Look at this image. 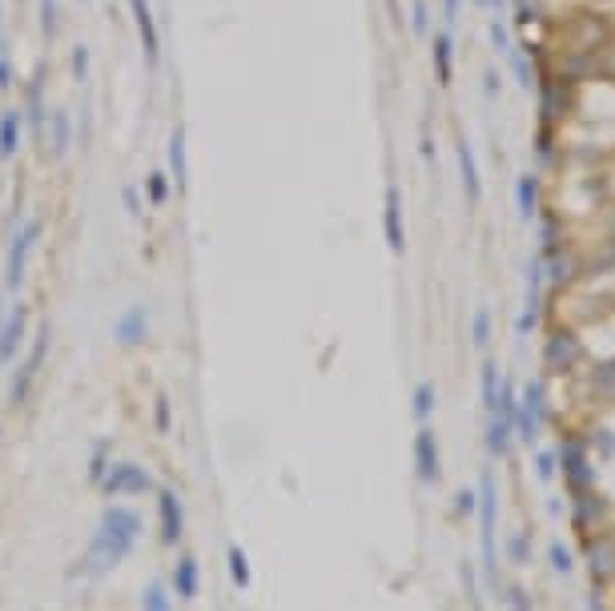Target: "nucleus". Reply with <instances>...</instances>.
Wrapping results in <instances>:
<instances>
[{
    "instance_id": "12",
    "label": "nucleus",
    "mask_w": 615,
    "mask_h": 611,
    "mask_svg": "<svg viewBox=\"0 0 615 611\" xmlns=\"http://www.w3.org/2000/svg\"><path fill=\"white\" fill-rule=\"evenodd\" d=\"M415 475H418V483H426V487H434L443 479V455H439V434H434L431 427H418L415 431Z\"/></svg>"
},
{
    "instance_id": "7",
    "label": "nucleus",
    "mask_w": 615,
    "mask_h": 611,
    "mask_svg": "<svg viewBox=\"0 0 615 611\" xmlns=\"http://www.w3.org/2000/svg\"><path fill=\"white\" fill-rule=\"evenodd\" d=\"M101 490L109 499H125V495H149V490H157V483L142 462H113L105 470V479H101Z\"/></svg>"
},
{
    "instance_id": "6",
    "label": "nucleus",
    "mask_w": 615,
    "mask_h": 611,
    "mask_svg": "<svg viewBox=\"0 0 615 611\" xmlns=\"http://www.w3.org/2000/svg\"><path fill=\"white\" fill-rule=\"evenodd\" d=\"M49 338H53V330H49V322H44V326L33 335L29 354H24V363L16 366V378H13V386H8V398H13V406H24V402H29V394H33L36 378H41L44 354H49Z\"/></svg>"
},
{
    "instance_id": "5",
    "label": "nucleus",
    "mask_w": 615,
    "mask_h": 611,
    "mask_svg": "<svg viewBox=\"0 0 615 611\" xmlns=\"http://www.w3.org/2000/svg\"><path fill=\"white\" fill-rule=\"evenodd\" d=\"M559 462H563V479L575 495V507H580V519H587V507H591V462H587V451L580 439H563L559 442Z\"/></svg>"
},
{
    "instance_id": "16",
    "label": "nucleus",
    "mask_w": 615,
    "mask_h": 611,
    "mask_svg": "<svg viewBox=\"0 0 615 611\" xmlns=\"http://www.w3.org/2000/svg\"><path fill=\"white\" fill-rule=\"evenodd\" d=\"M170 587H173V596L181 599V604H193V599H198V591H201V567H198V555H190V551L177 555L173 576H170Z\"/></svg>"
},
{
    "instance_id": "40",
    "label": "nucleus",
    "mask_w": 615,
    "mask_h": 611,
    "mask_svg": "<svg viewBox=\"0 0 615 611\" xmlns=\"http://www.w3.org/2000/svg\"><path fill=\"white\" fill-rule=\"evenodd\" d=\"M153 427H157V434H165V431H170V398H165V394H157V411H153Z\"/></svg>"
},
{
    "instance_id": "32",
    "label": "nucleus",
    "mask_w": 615,
    "mask_h": 611,
    "mask_svg": "<svg viewBox=\"0 0 615 611\" xmlns=\"http://www.w3.org/2000/svg\"><path fill=\"white\" fill-rule=\"evenodd\" d=\"M471 342H474V350H487V342H491V310L487 306H479V310L471 314Z\"/></svg>"
},
{
    "instance_id": "34",
    "label": "nucleus",
    "mask_w": 615,
    "mask_h": 611,
    "mask_svg": "<svg viewBox=\"0 0 615 611\" xmlns=\"http://www.w3.org/2000/svg\"><path fill=\"white\" fill-rule=\"evenodd\" d=\"M410 33L415 36L431 33V8H426V0H410Z\"/></svg>"
},
{
    "instance_id": "38",
    "label": "nucleus",
    "mask_w": 615,
    "mask_h": 611,
    "mask_svg": "<svg viewBox=\"0 0 615 611\" xmlns=\"http://www.w3.org/2000/svg\"><path fill=\"white\" fill-rule=\"evenodd\" d=\"M587 274H615V242H608L603 257H595V262L587 266Z\"/></svg>"
},
{
    "instance_id": "22",
    "label": "nucleus",
    "mask_w": 615,
    "mask_h": 611,
    "mask_svg": "<svg viewBox=\"0 0 615 611\" xmlns=\"http://www.w3.org/2000/svg\"><path fill=\"white\" fill-rule=\"evenodd\" d=\"M21 141H24L21 105L0 109V157H16V153H21Z\"/></svg>"
},
{
    "instance_id": "41",
    "label": "nucleus",
    "mask_w": 615,
    "mask_h": 611,
    "mask_svg": "<svg viewBox=\"0 0 615 611\" xmlns=\"http://www.w3.org/2000/svg\"><path fill=\"white\" fill-rule=\"evenodd\" d=\"M507 551H511V563H515V567H523V563H527V535H511Z\"/></svg>"
},
{
    "instance_id": "44",
    "label": "nucleus",
    "mask_w": 615,
    "mask_h": 611,
    "mask_svg": "<svg viewBox=\"0 0 615 611\" xmlns=\"http://www.w3.org/2000/svg\"><path fill=\"white\" fill-rule=\"evenodd\" d=\"M535 467H539V479H543V483H552L555 479V455L552 451H543V455L535 459Z\"/></svg>"
},
{
    "instance_id": "26",
    "label": "nucleus",
    "mask_w": 615,
    "mask_h": 611,
    "mask_svg": "<svg viewBox=\"0 0 615 611\" xmlns=\"http://www.w3.org/2000/svg\"><path fill=\"white\" fill-rule=\"evenodd\" d=\"M226 563H229V579H234V587H238V591H246L249 583H254V571H249V555L234 543V548L226 551Z\"/></svg>"
},
{
    "instance_id": "45",
    "label": "nucleus",
    "mask_w": 615,
    "mask_h": 611,
    "mask_svg": "<svg viewBox=\"0 0 615 611\" xmlns=\"http://www.w3.org/2000/svg\"><path fill=\"white\" fill-rule=\"evenodd\" d=\"M13 81H16V73H13V61H8V53L0 49V92H5V89H13Z\"/></svg>"
},
{
    "instance_id": "14",
    "label": "nucleus",
    "mask_w": 615,
    "mask_h": 611,
    "mask_svg": "<svg viewBox=\"0 0 615 611\" xmlns=\"http://www.w3.org/2000/svg\"><path fill=\"white\" fill-rule=\"evenodd\" d=\"M29 322H33V306L29 302H16L13 314L5 318V326H0V366L13 363L16 350L24 346V338H29Z\"/></svg>"
},
{
    "instance_id": "13",
    "label": "nucleus",
    "mask_w": 615,
    "mask_h": 611,
    "mask_svg": "<svg viewBox=\"0 0 615 611\" xmlns=\"http://www.w3.org/2000/svg\"><path fill=\"white\" fill-rule=\"evenodd\" d=\"M382 238L390 254H406V221H403V193L398 185L382 189Z\"/></svg>"
},
{
    "instance_id": "19",
    "label": "nucleus",
    "mask_w": 615,
    "mask_h": 611,
    "mask_svg": "<svg viewBox=\"0 0 615 611\" xmlns=\"http://www.w3.org/2000/svg\"><path fill=\"white\" fill-rule=\"evenodd\" d=\"M44 129H49V157H53V161H64V157H69V145H73V117H69V109H53L49 121H44Z\"/></svg>"
},
{
    "instance_id": "50",
    "label": "nucleus",
    "mask_w": 615,
    "mask_h": 611,
    "mask_svg": "<svg viewBox=\"0 0 615 611\" xmlns=\"http://www.w3.org/2000/svg\"><path fill=\"white\" fill-rule=\"evenodd\" d=\"M0 29H5V0H0Z\"/></svg>"
},
{
    "instance_id": "18",
    "label": "nucleus",
    "mask_w": 615,
    "mask_h": 611,
    "mask_svg": "<svg viewBox=\"0 0 615 611\" xmlns=\"http://www.w3.org/2000/svg\"><path fill=\"white\" fill-rule=\"evenodd\" d=\"M454 153H459V178H463V193H467V206L474 209L483 201V178H479V161H474V150L471 141L463 137L459 145H454Z\"/></svg>"
},
{
    "instance_id": "23",
    "label": "nucleus",
    "mask_w": 615,
    "mask_h": 611,
    "mask_svg": "<svg viewBox=\"0 0 615 611\" xmlns=\"http://www.w3.org/2000/svg\"><path fill=\"white\" fill-rule=\"evenodd\" d=\"M587 563H591V583L603 587L615 576V543L611 539H595L591 551H587Z\"/></svg>"
},
{
    "instance_id": "3",
    "label": "nucleus",
    "mask_w": 615,
    "mask_h": 611,
    "mask_svg": "<svg viewBox=\"0 0 615 611\" xmlns=\"http://www.w3.org/2000/svg\"><path fill=\"white\" fill-rule=\"evenodd\" d=\"M44 234V221L41 218H24L21 226H13V238H8V254H5V286L8 290H21L24 277H29V262H33V249Z\"/></svg>"
},
{
    "instance_id": "48",
    "label": "nucleus",
    "mask_w": 615,
    "mask_h": 611,
    "mask_svg": "<svg viewBox=\"0 0 615 611\" xmlns=\"http://www.w3.org/2000/svg\"><path fill=\"white\" fill-rule=\"evenodd\" d=\"M483 81H487V85H483V89H487V97H495V92H499V73L487 69V77H483Z\"/></svg>"
},
{
    "instance_id": "51",
    "label": "nucleus",
    "mask_w": 615,
    "mask_h": 611,
    "mask_svg": "<svg viewBox=\"0 0 615 611\" xmlns=\"http://www.w3.org/2000/svg\"><path fill=\"white\" fill-rule=\"evenodd\" d=\"M611 229H615V221H611Z\"/></svg>"
},
{
    "instance_id": "15",
    "label": "nucleus",
    "mask_w": 615,
    "mask_h": 611,
    "mask_svg": "<svg viewBox=\"0 0 615 611\" xmlns=\"http://www.w3.org/2000/svg\"><path fill=\"white\" fill-rule=\"evenodd\" d=\"M49 109H44V69H36L24 85V101H21V117H24V129L36 137H44V121H49Z\"/></svg>"
},
{
    "instance_id": "17",
    "label": "nucleus",
    "mask_w": 615,
    "mask_h": 611,
    "mask_svg": "<svg viewBox=\"0 0 615 611\" xmlns=\"http://www.w3.org/2000/svg\"><path fill=\"white\" fill-rule=\"evenodd\" d=\"M113 338H117L125 350H137V346H142V342L149 338V310H145V306H129V310L117 314Z\"/></svg>"
},
{
    "instance_id": "1",
    "label": "nucleus",
    "mask_w": 615,
    "mask_h": 611,
    "mask_svg": "<svg viewBox=\"0 0 615 611\" xmlns=\"http://www.w3.org/2000/svg\"><path fill=\"white\" fill-rule=\"evenodd\" d=\"M142 531H145V523H142V515H137L133 507H121V503L105 507V515H101V523H97V531H93L85 555L77 559L81 571H85V576H105V571L121 567V563L133 555Z\"/></svg>"
},
{
    "instance_id": "4",
    "label": "nucleus",
    "mask_w": 615,
    "mask_h": 611,
    "mask_svg": "<svg viewBox=\"0 0 615 611\" xmlns=\"http://www.w3.org/2000/svg\"><path fill=\"white\" fill-rule=\"evenodd\" d=\"M474 511H479V543H483V571L487 579H495V563H499V548H495V519H499V490H495V475L483 467L479 475V490H474Z\"/></svg>"
},
{
    "instance_id": "20",
    "label": "nucleus",
    "mask_w": 615,
    "mask_h": 611,
    "mask_svg": "<svg viewBox=\"0 0 615 611\" xmlns=\"http://www.w3.org/2000/svg\"><path fill=\"white\" fill-rule=\"evenodd\" d=\"M165 161H170V181L177 185V193L190 185V150H185V129L177 125L170 133V150H165Z\"/></svg>"
},
{
    "instance_id": "2",
    "label": "nucleus",
    "mask_w": 615,
    "mask_h": 611,
    "mask_svg": "<svg viewBox=\"0 0 615 611\" xmlns=\"http://www.w3.org/2000/svg\"><path fill=\"white\" fill-rule=\"evenodd\" d=\"M563 36L571 41L567 57H600L603 49H611L615 24L603 13H575V21L563 24Z\"/></svg>"
},
{
    "instance_id": "35",
    "label": "nucleus",
    "mask_w": 615,
    "mask_h": 611,
    "mask_svg": "<svg viewBox=\"0 0 615 611\" xmlns=\"http://www.w3.org/2000/svg\"><path fill=\"white\" fill-rule=\"evenodd\" d=\"M459 579H463V587H467V599L474 604V611H483V596H479V579H474V563L471 559H463L459 563Z\"/></svg>"
},
{
    "instance_id": "36",
    "label": "nucleus",
    "mask_w": 615,
    "mask_h": 611,
    "mask_svg": "<svg viewBox=\"0 0 615 611\" xmlns=\"http://www.w3.org/2000/svg\"><path fill=\"white\" fill-rule=\"evenodd\" d=\"M113 467V462H109V442H101L97 451H93V462H89V479L93 483L101 487V479H105V470Z\"/></svg>"
},
{
    "instance_id": "37",
    "label": "nucleus",
    "mask_w": 615,
    "mask_h": 611,
    "mask_svg": "<svg viewBox=\"0 0 615 611\" xmlns=\"http://www.w3.org/2000/svg\"><path fill=\"white\" fill-rule=\"evenodd\" d=\"M547 559H552V567L559 571V576H567V571L575 567V563H571V551H567L563 543H552V548H547Z\"/></svg>"
},
{
    "instance_id": "27",
    "label": "nucleus",
    "mask_w": 615,
    "mask_h": 611,
    "mask_svg": "<svg viewBox=\"0 0 615 611\" xmlns=\"http://www.w3.org/2000/svg\"><path fill=\"white\" fill-rule=\"evenodd\" d=\"M479 394H483V411H495V398H499V363H483L479 370Z\"/></svg>"
},
{
    "instance_id": "31",
    "label": "nucleus",
    "mask_w": 615,
    "mask_h": 611,
    "mask_svg": "<svg viewBox=\"0 0 615 611\" xmlns=\"http://www.w3.org/2000/svg\"><path fill=\"white\" fill-rule=\"evenodd\" d=\"M507 64H511V73H515V81L523 89H531V81H535V69H531V61H527V53L519 49V44H511L507 49Z\"/></svg>"
},
{
    "instance_id": "25",
    "label": "nucleus",
    "mask_w": 615,
    "mask_h": 611,
    "mask_svg": "<svg viewBox=\"0 0 615 611\" xmlns=\"http://www.w3.org/2000/svg\"><path fill=\"white\" fill-rule=\"evenodd\" d=\"M36 24L44 41H57L61 33V0H36Z\"/></svg>"
},
{
    "instance_id": "8",
    "label": "nucleus",
    "mask_w": 615,
    "mask_h": 611,
    "mask_svg": "<svg viewBox=\"0 0 615 611\" xmlns=\"http://www.w3.org/2000/svg\"><path fill=\"white\" fill-rule=\"evenodd\" d=\"M129 13H133V29H137V41H142L145 69L157 73L161 69V29H157L153 5L149 0H129Z\"/></svg>"
},
{
    "instance_id": "33",
    "label": "nucleus",
    "mask_w": 615,
    "mask_h": 611,
    "mask_svg": "<svg viewBox=\"0 0 615 611\" xmlns=\"http://www.w3.org/2000/svg\"><path fill=\"white\" fill-rule=\"evenodd\" d=\"M69 69H73V81H77V85H85V81H89V44H73Z\"/></svg>"
},
{
    "instance_id": "39",
    "label": "nucleus",
    "mask_w": 615,
    "mask_h": 611,
    "mask_svg": "<svg viewBox=\"0 0 615 611\" xmlns=\"http://www.w3.org/2000/svg\"><path fill=\"white\" fill-rule=\"evenodd\" d=\"M507 604H511V611H531V596H527V587L511 583V587H507Z\"/></svg>"
},
{
    "instance_id": "47",
    "label": "nucleus",
    "mask_w": 615,
    "mask_h": 611,
    "mask_svg": "<svg viewBox=\"0 0 615 611\" xmlns=\"http://www.w3.org/2000/svg\"><path fill=\"white\" fill-rule=\"evenodd\" d=\"M474 503H479V499H474V490H459V515H471Z\"/></svg>"
},
{
    "instance_id": "30",
    "label": "nucleus",
    "mask_w": 615,
    "mask_h": 611,
    "mask_svg": "<svg viewBox=\"0 0 615 611\" xmlns=\"http://www.w3.org/2000/svg\"><path fill=\"white\" fill-rule=\"evenodd\" d=\"M170 173H161V170H157V173H149V178H145V193H149V206H153V209H161L165 206V201H170Z\"/></svg>"
},
{
    "instance_id": "43",
    "label": "nucleus",
    "mask_w": 615,
    "mask_h": 611,
    "mask_svg": "<svg viewBox=\"0 0 615 611\" xmlns=\"http://www.w3.org/2000/svg\"><path fill=\"white\" fill-rule=\"evenodd\" d=\"M491 41H495L499 53L511 49V36H507V24H503V16H495V21H491Z\"/></svg>"
},
{
    "instance_id": "29",
    "label": "nucleus",
    "mask_w": 615,
    "mask_h": 611,
    "mask_svg": "<svg viewBox=\"0 0 615 611\" xmlns=\"http://www.w3.org/2000/svg\"><path fill=\"white\" fill-rule=\"evenodd\" d=\"M142 611H173V596H170V587H165L161 579L145 583V591H142Z\"/></svg>"
},
{
    "instance_id": "28",
    "label": "nucleus",
    "mask_w": 615,
    "mask_h": 611,
    "mask_svg": "<svg viewBox=\"0 0 615 611\" xmlns=\"http://www.w3.org/2000/svg\"><path fill=\"white\" fill-rule=\"evenodd\" d=\"M410 414L418 419V427L434 414V383H418L415 386V394H410Z\"/></svg>"
},
{
    "instance_id": "24",
    "label": "nucleus",
    "mask_w": 615,
    "mask_h": 611,
    "mask_svg": "<svg viewBox=\"0 0 615 611\" xmlns=\"http://www.w3.org/2000/svg\"><path fill=\"white\" fill-rule=\"evenodd\" d=\"M515 214L523 221L539 218V178L535 173H519L515 178Z\"/></svg>"
},
{
    "instance_id": "49",
    "label": "nucleus",
    "mask_w": 615,
    "mask_h": 611,
    "mask_svg": "<svg viewBox=\"0 0 615 611\" xmlns=\"http://www.w3.org/2000/svg\"><path fill=\"white\" fill-rule=\"evenodd\" d=\"M474 8H491V0H474Z\"/></svg>"
},
{
    "instance_id": "11",
    "label": "nucleus",
    "mask_w": 615,
    "mask_h": 611,
    "mask_svg": "<svg viewBox=\"0 0 615 611\" xmlns=\"http://www.w3.org/2000/svg\"><path fill=\"white\" fill-rule=\"evenodd\" d=\"M543 363L552 366L555 374L575 370V366L583 363V338L575 335V330H567V326L552 330V338H547V346H543Z\"/></svg>"
},
{
    "instance_id": "21",
    "label": "nucleus",
    "mask_w": 615,
    "mask_h": 611,
    "mask_svg": "<svg viewBox=\"0 0 615 611\" xmlns=\"http://www.w3.org/2000/svg\"><path fill=\"white\" fill-rule=\"evenodd\" d=\"M431 61H434V77L443 89L454 85V36L451 33H434L431 36Z\"/></svg>"
},
{
    "instance_id": "46",
    "label": "nucleus",
    "mask_w": 615,
    "mask_h": 611,
    "mask_svg": "<svg viewBox=\"0 0 615 611\" xmlns=\"http://www.w3.org/2000/svg\"><path fill=\"white\" fill-rule=\"evenodd\" d=\"M121 198H125V206H129V218H142V198H137V185H125V189H121Z\"/></svg>"
},
{
    "instance_id": "10",
    "label": "nucleus",
    "mask_w": 615,
    "mask_h": 611,
    "mask_svg": "<svg viewBox=\"0 0 615 611\" xmlns=\"http://www.w3.org/2000/svg\"><path fill=\"white\" fill-rule=\"evenodd\" d=\"M539 431H543V383L531 378V383L519 391V411H515V434L523 442H535Z\"/></svg>"
},
{
    "instance_id": "9",
    "label": "nucleus",
    "mask_w": 615,
    "mask_h": 611,
    "mask_svg": "<svg viewBox=\"0 0 615 611\" xmlns=\"http://www.w3.org/2000/svg\"><path fill=\"white\" fill-rule=\"evenodd\" d=\"M157 535H161L165 548H177L185 539V507L181 495L173 487H157Z\"/></svg>"
},
{
    "instance_id": "42",
    "label": "nucleus",
    "mask_w": 615,
    "mask_h": 611,
    "mask_svg": "<svg viewBox=\"0 0 615 611\" xmlns=\"http://www.w3.org/2000/svg\"><path fill=\"white\" fill-rule=\"evenodd\" d=\"M459 0H443V33L454 36V24H459Z\"/></svg>"
}]
</instances>
